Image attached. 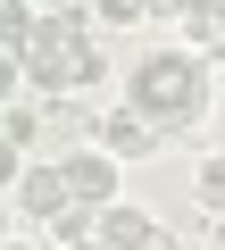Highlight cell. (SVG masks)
<instances>
[{
  "instance_id": "cell-10",
  "label": "cell",
  "mask_w": 225,
  "mask_h": 250,
  "mask_svg": "<svg viewBox=\"0 0 225 250\" xmlns=\"http://www.w3.org/2000/svg\"><path fill=\"white\" fill-rule=\"evenodd\" d=\"M42 34V9H34V0H0V50H25Z\"/></svg>"
},
{
  "instance_id": "cell-11",
  "label": "cell",
  "mask_w": 225,
  "mask_h": 250,
  "mask_svg": "<svg viewBox=\"0 0 225 250\" xmlns=\"http://www.w3.org/2000/svg\"><path fill=\"white\" fill-rule=\"evenodd\" d=\"M184 42H192L200 59H225V17H217V9H192V17H184Z\"/></svg>"
},
{
  "instance_id": "cell-13",
  "label": "cell",
  "mask_w": 225,
  "mask_h": 250,
  "mask_svg": "<svg viewBox=\"0 0 225 250\" xmlns=\"http://www.w3.org/2000/svg\"><path fill=\"white\" fill-rule=\"evenodd\" d=\"M100 25H142V0H92Z\"/></svg>"
},
{
  "instance_id": "cell-3",
  "label": "cell",
  "mask_w": 225,
  "mask_h": 250,
  "mask_svg": "<svg viewBox=\"0 0 225 250\" xmlns=\"http://www.w3.org/2000/svg\"><path fill=\"white\" fill-rule=\"evenodd\" d=\"M17 67H25V92H34V100H75V92H83V50L25 42V50H17Z\"/></svg>"
},
{
  "instance_id": "cell-5",
  "label": "cell",
  "mask_w": 225,
  "mask_h": 250,
  "mask_svg": "<svg viewBox=\"0 0 225 250\" xmlns=\"http://www.w3.org/2000/svg\"><path fill=\"white\" fill-rule=\"evenodd\" d=\"M92 142H100L108 159L125 167V159H142V150H159V125H150L142 108H100V117H92Z\"/></svg>"
},
{
  "instance_id": "cell-21",
  "label": "cell",
  "mask_w": 225,
  "mask_h": 250,
  "mask_svg": "<svg viewBox=\"0 0 225 250\" xmlns=\"http://www.w3.org/2000/svg\"><path fill=\"white\" fill-rule=\"evenodd\" d=\"M167 250H208V242H167Z\"/></svg>"
},
{
  "instance_id": "cell-2",
  "label": "cell",
  "mask_w": 225,
  "mask_h": 250,
  "mask_svg": "<svg viewBox=\"0 0 225 250\" xmlns=\"http://www.w3.org/2000/svg\"><path fill=\"white\" fill-rule=\"evenodd\" d=\"M59 175H67V200H83V208H117V184H125V167L108 159L100 142H75L59 159Z\"/></svg>"
},
{
  "instance_id": "cell-16",
  "label": "cell",
  "mask_w": 225,
  "mask_h": 250,
  "mask_svg": "<svg viewBox=\"0 0 225 250\" xmlns=\"http://www.w3.org/2000/svg\"><path fill=\"white\" fill-rule=\"evenodd\" d=\"M142 17H159V25H184V17H192V0H142Z\"/></svg>"
},
{
  "instance_id": "cell-7",
  "label": "cell",
  "mask_w": 225,
  "mask_h": 250,
  "mask_svg": "<svg viewBox=\"0 0 225 250\" xmlns=\"http://www.w3.org/2000/svg\"><path fill=\"white\" fill-rule=\"evenodd\" d=\"M92 25H100V17H92V0H67V9H50V17H42V34H34V42H59V50H92Z\"/></svg>"
},
{
  "instance_id": "cell-8",
  "label": "cell",
  "mask_w": 225,
  "mask_h": 250,
  "mask_svg": "<svg viewBox=\"0 0 225 250\" xmlns=\"http://www.w3.org/2000/svg\"><path fill=\"white\" fill-rule=\"evenodd\" d=\"M42 233H50V250H75V242H92V233H100V208H83V200H67V208H59V217H50Z\"/></svg>"
},
{
  "instance_id": "cell-20",
  "label": "cell",
  "mask_w": 225,
  "mask_h": 250,
  "mask_svg": "<svg viewBox=\"0 0 225 250\" xmlns=\"http://www.w3.org/2000/svg\"><path fill=\"white\" fill-rule=\"evenodd\" d=\"M34 9H42V17H50V9H67V0H34Z\"/></svg>"
},
{
  "instance_id": "cell-4",
  "label": "cell",
  "mask_w": 225,
  "mask_h": 250,
  "mask_svg": "<svg viewBox=\"0 0 225 250\" xmlns=\"http://www.w3.org/2000/svg\"><path fill=\"white\" fill-rule=\"evenodd\" d=\"M9 208H17L25 225H50V217L67 208V175H59V159H25V175L9 184Z\"/></svg>"
},
{
  "instance_id": "cell-15",
  "label": "cell",
  "mask_w": 225,
  "mask_h": 250,
  "mask_svg": "<svg viewBox=\"0 0 225 250\" xmlns=\"http://www.w3.org/2000/svg\"><path fill=\"white\" fill-rule=\"evenodd\" d=\"M17 175H25V150H17V142H0V200H9V184H17Z\"/></svg>"
},
{
  "instance_id": "cell-1",
  "label": "cell",
  "mask_w": 225,
  "mask_h": 250,
  "mask_svg": "<svg viewBox=\"0 0 225 250\" xmlns=\"http://www.w3.org/2000/svg\"><path fill=\"white\" fill-rule=\"evenodd\" d=\"M125 108H142L159 134H200L208 125V59L200 50H150L125 83Z\"/></svg>"
},
{
  "instance_id": "cell-12",
  "label": "cell",
  "mask_w": 225,
  "mask_h": 250,
  "mask_svg": "<svg viewBox=\"0 0 225 250\" xmlns=\"http://www.w3.org/2000/svg\"><path fill=\"white\" fill-rule=\"evenodd\" d=\"M192 184H200V208H208V217H217V208H225V150H208V159H200V175H192Z\"/></svg>"
},
{
  "instance_id": "cell-9",
  "label": "cell",
  "mask_w": 225,
  "mask_h": 250,
  "mask_svg": "<svg viewBox=\"0 0 225 250\" xmlns=\"http://www.w3.org/2000/svg\"><path fill=\"white\" fill-rule=\"evenodd\" d=\"M34 125H42V100H34V92H17L9 108H0V142H17V150L34 159Z\"/></svg>"
},
{
  "instance_id": "cell-22",
  "label": "cell",
  "mask_w": 225,
  "mask_h": 250,
  "mask_svg": "<svg viewBox=\"0 0 225 250\" xmlns=\"http://www.w3.org/2000/svg\"><path fill=\"white\" fill-rule=\"evenodd\" d=\"M75 250H108V242H100V233H92V242H75Z\"/></svg>"
},
{
  "instance_id": "cell-14",
  "label": "cell",
  "mask_w": 225,
  "mask_h": 250,
  "mask_svg": "<svg viewBox=\"0 0 225 250\" xmlns=\"http://www.w3.org/2000/svg\"><path fill=\"white\" fill-rule=\"evenodd\" d=\"M17 92H25V67H17V50H0V108H9Z\"/></svg>"
},
{
  "instance_id": "cell-17",
  "label": "cell",
  "mask_w": 225,
  "mask_h": 250,
  "mask_svg": "<svg viewBox=\"0 0 225 250\" xmlns=\"http://www.w3.org/2000/svg\"><path fill=\"white\" fill-rule=\"evenodd\" d=\"M208 250H225V208H217V217H208Z\"/></svg>"
},
{
  "instance_id": "cell-19",
  "label": "cell",
  "mask_w": 225,
  "mask_h": 250,
  "mask_svg": "<svg viewBox=\"0 0 225 250\" xmlns=\"http://www.w3.org/2000/svg\"><path fill=\"white\" fill-rule=\"evenodd\" d=\"M0 250H42V242H34V233H9V242H0Z\"/></svg>"
},
{
  "instance_id": "cell-6",
  "label": "cell",
  "mask_w": 225,
  "mask_h": 250,
  "mask_svg": "<svg viewBox=\"0 0 225 250\" xmlns=\"http://www.w3.org/2000/svg\"><path fill=\"white\" fill-rule=\"evenodd\" d=\"M100 242L108 250H167V233H159V217H142V208H100Z\"/></svg>"
},
{
  "instance_id": "cell-18",
  "label": "cell",
  "mask_w": 225,
  "mask_h": 250,
  "mask_svg": "<svg viewBox=\"0 0 225 250\" xmlns=\"http://www.w3.org/2000/svg\"><path fill=\"white\" fill-rule=\"evenodd\" d=\"M9 233H17V208H9V200H0V242H9Z\"/></svg>"
}]
</instances>
